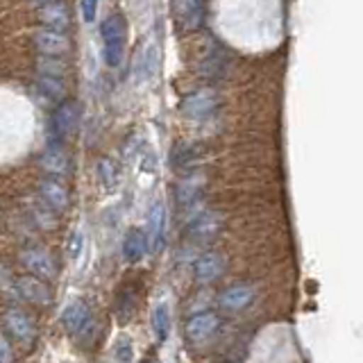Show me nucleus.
<instances>
[{"label":"nucleus","instance_id":"obj_1","mask_svg":"<svg viewBox=\"0 0 363 363\" xmlns=\"http://www.w3.org/2000/svg\"><path fill=\"white\" fill-rule=\"evenodd\" d=\"M100 37L105 43V64L118 68L125 57V41H128V21L121 14H111L100 23Z\"/></svg>","mask_w":363,"mask_h":363},{"label":"nucleus","instance_id":"obj_2","mask_svg":"<svg viewBox=\"0 0 363 363\" xmlns=\"http://www.w3.org/2000/svg\"><path fill=\"white\" fill-rule=\"evenodd\" d=\"M216 109H218V94L213 89H198L184 96L179 102V111L193 121L209 118Z\"/></svg>","mask_w":363,"mask_h":363},{"label":"nucleus","instance_id":"obj_3","mask_svg":"<svg viewBox=\"0 0 363 363\" xmlns=\"http://www.w3.org/2000/svg\"><path fill=\"white\" fill-rule=\"evenodd\" d=\"M21 259H23V266L30 270L32 277H37L41 281H50L57 277L55 261H52L48 250H43L41 245H28L21 252Z\"/></svg>","mask_w":363,"mask_h":363},{"label":"nucleus","instance_id":"obj_4","mask_svg":"<svg viewBox=\"0 0 363 363\" xmlns=\"http://www.w3.org/2000/svg\"><path fill=\"white\" fill-rule=\"evenodd\" d=\"M79 121V105L77 100H62L55 109L52 116V134H55V145H60L68 134L77 128Z\"/></svg>","mask_w":363,"mask_h":363},{"label":"nucleus","instance_id":"obj_5","mask_svg":"<svg viewBox=\"0 0 363 363\" xmlns=\"http://www.w3.org/2000/svg\"><path fill=\"white\" fill-rule=\"evenodd\" d=\"M166 245V207L162 200L152 202L147 213V250L150 255H159Z\"/></svg>","mask_w":363,"mask_h":363},{"label":"nucleus","instance_id":"obj_6","mask_svg":"<svg viewBox=\"0 0 363 363\" xmlns=\"http://www.w3.org/2000/svg\"><path fill=\"white\" fill-rule=\"evenodd\" d=\"M62 325L71 336H77L89 329L91 325V309L89 304L82 300H73L71 304H66V309L62 313Z\"/></svg>","mask_w":363,"mask_h":363},{"label":"nucleus","instance_id":"obj_7","mask_svg":"<svg viewBox=\"0 0 363 363\" xmlns=\"http://www.w3.org/2000/svg\"><path fill=\"white\" fill-rule=\"evenodd\" d=\"M223 230V216L216 211H204L189 225V236L196 243H207Z\"/></svg>","mask_w":363,"mask_h":363},{"label":"nucleus","instance_id":"obj_8","mask_svg":"<svg viewBox=\"0 0 363 363\" xmlns=\"http://www.w3.org/2000/svg\"><path fill=\"white\" fill-rule=\"evenodd\" d=\"M3 323L7 327V332L16 340H21V343H28V340H32L34 334H37V327H34V323L30 320V315L26 311L16 309V306H9L5 311Z\"/></svg>","mask_w":363,"mask_h":363},{"label":"nucleus","instance_id":"obj_9","mask_svg":"<svg viewBox=\"0 0 363 363\" xmlns=\"http://www.w3.org/2000/svg\"><path fill=\"white\" fill-rule=\"evenodd\" d=\"M255 295L257 291L252 284H232L218 295V304L227 311H241L255 300Z\"/></svg>","mask_w":363,"mask_h":363},{"label":"nucleus","instance_id":"obj_10","mask_svg":"<svg viewBox=\"0 0 363 363\" xmlns=\"http://www.w3.org/2000/svg\"><path fill=\"white\" fill-rule=\"evenodd\" d=\"M14 286H16V293L18 298L28 300L32 304H48L50 302V289L48 284L37 279V277H16L14 279Z\"/></svg>","mask_w":363,"mask_h":363},{"label":"nucleus","instance_id":"obj_11","mask_svg":"<svg viewBox=\"0 0 363 363\" xmlns=\"http://www.w3.org/2000/svg\"><path fill=\"white\" fill-rule=\"evenodd\" d=\"M218 325H220V320L216 313H209V311L198 313L186 323V338L193 340V343H202V340L211 338L216 332H218Z\"/></svg>","mask_w":363,"mask_h":363},{"label":"nucleus","instance_id":"obj_12","mask_svg":"<svg viewBox=\"0 0 363 363\" xmlns=\"http://www.w3.org/2000/svg\"><path fill=\"white\" fill-rule=\"evenodd\" d=\"M173 11L184 30H196L202 23L204 0H173Z\"/></svg>","mask_w":363,"mask_h":363},{"label":"nucleus","instance_id":"obj_13","mask_svg":"<svg viewBox=\"0 0 363 363\" xmlns=\"http://www.w3.org/2000/svg\"><path fill=\"white\" fill-rule=\"evenodd\" d=\"M34 45H37V50L43 52L45 57H62L68 48H71L66 34L52 32V30H39L34 34Z\"/></svg>","mask_w":363,"mask_h":363},{"label":"nucleus","instance_id":"obj_14","mask_svg":"<svg viewBox=\"0 0 363 363\" xmlns=\"http://www.w3.org/2000/svg\"><path fill=\"white\" fill-rule=\"evenodd\" d=\"M147 252V236L139 227H130L123 238V259L128 264H139Z\"/></svg>","mask_w":363,"mask_h":363},{"label":"nucleus","instance_id":"obj_15","mask_svg":"<svg viewBox=\"0 0 363 363\" xmlns=\"http://www.w3.org/2000/svg\"><path fill=\"white\" fill-rule=\"evenodd\" d=\"M225 272V257L218 252H207L196 261V279L200 284H211Z\"/></svg>","mask_w":363,"mask_h":363},{"label":"nucleus","instance_id":"obj_16","mask_svg":"<svg viewBox=\"0 0 363 363\" xmlns=\"http://www.w3.org/2000/svg\"><path fill=\"white\" fill-rule=\"evenodd\" d=\"M39 196L52 211L68 209V191L57 179H43L39 184Z\"/></svg>","mask_w":363,"mask_h":363},{"label":"nucleus","instance_id":"obj_17","mask_svg":"<svg viewBox=\"0 0 363 363\" xmlns=\"http://www.w3.org/2000/svg\"><path fill=\"white\" fill-rule=\"evenodd\" d=\"M39 21L43 23L45 30H52V32H64L68 28V9L62 3H48L39 9Z\"/></svg>","mask_w":363,"mask_h":363},{"label":"nucleus","instance_id":"obj_18","mask_svg":"<svg viewBox=\"0 0 363 363\" xmlns=\"http://www.w3.org/2000/svg\"><path fill=\"white\" fill-rule=\"evenodd\" d=\"M41 168L45 170V173H50L52 179L68 175V157L62 150V145H50L48 150L43 152V157H41Z\"/></svg>","mask_w":363,"mask_h":363},{"label":"nucleus","instance_id":"obj_19","mask_svg":"<svg viewBox=\"0 0 363 363\" xmlns=\"http://www.w3.org/2000/svg\"><path fill=\"white\" fill-rule=\"evenodd\" d=\"M152 329H155V336L157 340H168L170 336V309H168V302H159L152 311Z\"/></svg>","mask_w":363,"mask_h":363},{"label":"nucleus","instance_id":"obj_20","mask_svg":"<svg viewBox=\"0 0 363 363\" xmlns=\"http://www.w3.org/2000/svg\"><path fill=\"white\" fill-rule=\"evenodd\" d=\"M202 182L204 179L200 175H191L186 179H182L177 186V202L186 207V204H191L193 200H198L202 193Z\"/></svg>","mask_w":363,"mask_h":363},{"label":"nucleus","instance_id":"obj_21","mask_svg":"<svg viewBox=\"0 0 363 363\" xmlns=\"http://www.w3.org/2000/svg\"><path fill=\"white\" fill-rule=\"evenodd\" d=\"M37 86L41 94L48 100H64L66 96V84L62 77H48V75H39L37 77Z\"/></svg>","mask_w":363,"mask_h":363},{"label":"nucleus","instance_id":"obj_22","mask_svg":"<svg viewBox=\"0 0 363 363\" xmlns=\"http://www.w3.org/2000/svg\"><path fill=\"white\" fill-rule=\"evenodd\" d=\"M37 68H39V75L62 77L64 71H66V62L62 60V57H45V55H41L39 62H37Z\"/></svg>","mask_w":363,"mask_h":363},{"label":"nucleus","instance_id":"obj_23","mask_svg":"<svg viewBox=\"0 0 363 363\" xmlns=\"http://www.w3.org/2000/svg\"><path fill=\"white\" fill-rule=\"evenodd\" d=\"M98 177L102 182V186L105 189H113L118 182V170H116V164L111 162V159H100L98 162Z\"/></svg>","mask_w":363,"mask_h":363},{"label":"nucleus","instance_id":"obj_24","mask_svg":"<svg viewBox=\"0 0 363 363\" xmlns=\"http://www.w3.org/2000/svg\"><path fill=\"white\" fill-rule=\"evenodd\" d=\"M157 68V48L150 45V48L145 50V55H141L139 60V66H136V73H139V79H147Z\"/></svg>","mask_w":363,"mask_h":363},{"label":"nucleus","instance_id":"obj_25","mask_svg":"<svg viewBox=\"0 0 363 363\" xmlns=\"http://www.w3.org/2000/svg\"><path fill=\"white\" fill-rule=\"evenodd\" d=\"M134 357V352H132V343H130V338H121L116 345H113V359H116L118 363H130Z\"/></svg>","mask_w":363,"mask_h":363},{"label":"nucleus","instance_id":"obj_26","mask_svg":"<svg viewBox=\"0 0 363 363\" xmlns=\"http://www.w3.org/2000/svg\"><path fill=\"white\" fill-rule=\"evenodd\" d=\"M14 279L16 277H11V272L5 266H0V291H5L9 298H18L16 286H14Z\"/></svg>","mask_w":363,"mask_h":363},{"label":"nucleus","instance_id":"obj_27","mask_svg":"<svg viewBox=\"0 0 363 363\" xmlns=\"http://www.w3.org/2000/svg\"><path fill=\"white\" fill-rule=\"evenodd\" d=\"M79 9L84 23H94L98 18V0H79Z\"/></svg>","mask_w":363,"mask_h":363},{"label":"nucleus","instance_id":"obj_28","mask_svg":"<svg viewBox=\"0 0 363 363\" xmlns=\"http://www.w3.org/2000/svg\"><path fill=\"white\" fill-rule=\"evenodd\" d=\"M79 252H82V234H79V232H73L71 238H68V257H71V259H77Z\"/></svg>","mask_w":363,"mask_h":363},{"label":"nucleus","instance_id":"obj_29","mask_svg":"<svg viewBox=\"0 0 363 363\" xmlns=\"http://www.w3.org/2000/svg\"><path fill=\"white\" fill-rule=\"evenodd\" d=\"M11 359H14V354H11V345L5 338V334L0 332V363H11Z\"/></svg>","mask_w":363,"mask_h":363},{"label":"nucleus","instance_id":"obj_30","mask_svg":"<svg viewBox=\"0 0 363 363\" xmlns=\"http://www.w3.org/2000/svg\"><path fill=\"white\" fill-rule=\"evenodd\" d=\"M32 3H39V5H48V3H52V0H32Z\"/></svg>","mask_w":363,"mask_h":363},{"label":"nucleus","instance_id":"obj_31","mask_svg":"<svg viewBox=\"0 0 363 363\" xmlns=\"http://www.w3.org/2000/svg\"><path fill=\"white\" fill-rule=\"evenodd\" d=\"M141 363H150V361H141Z\"/></svg>","mask_w":363,"mask_h":363}]
</instances>
